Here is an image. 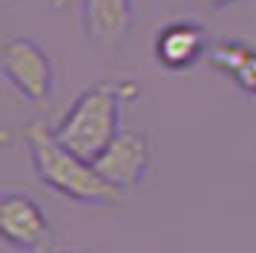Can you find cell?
Wrapping results in <instances>:
<instances>
[{
	"instance_id": "cell-1",
	"label": "cell",
	"mask_w": 256,
	"mask_h": 253,
	"mask_svg": "<svg viewBox=\"0 0 256 253\" xmlns=\"http://www.w3.org/2000/svg\"><path fill=\"white\" fill-rule=\"evenodd\" d=\"M24 141L40 184L58 196L78 204H116L121 198V190L104 182L92 161L66 150L44 121H29L24 126Z\"/></svg>"
},
{
	"instance_id": "cell-2",
	"label": "cell",
	"mask_w": 256,
	"mask_h": 253,
	"mask_svg": "<svg viewBox=\"0 0 256 253\" xmlns=\"http://www.w3.org/2000/svg\"><path fill=\"white\" fill-rule=\"evenodd\" d=\"M136 95H138V84L132 80L95 84L72 101V106L52 126V132L75 156L95 161L121 132V104Z\"/></svg>"
},
{
	"instance_id": "cell-3",
	"label": "cell",
	"mask_w": 256,
	"mask_h": 253,
	"mask_svg": "<svg viewBox=\"0 0 256 253\" xmlns=\"http://www.w3.org/2000/svg\"><path fill=\"white\" fill-rule=\"evenodd\" d=\"M0 69L24 101L35 106L49 104L55 92V69L35 38H9L0 46Z\"/></svg>"
},
{
	"instance_id": "cell-4",
	"label": "cell",
	"mask_w": 256,
	"mask_h": 253,
	"mask_svg": "<svg viewBox=\"0 0 256 253\" xmlns=\"http://www.w3.org/2000/svg\"><path fill=\"white\" fill-rule=\"evenodd\" d=\"M0 236L20 253H52L55 248V230L44 207L20 190L0 193Z\"/></svg>"
},
{
	"instance_id": "cell-5",
	"label": "cell",
	"mask_w": 256,
	"mask_h": 253,
	"mask_svg": "<svg viewBox=\"0 0 256 253\" xmlns=\"http://www.w3.org/2000/svg\"><path fill=\"white\" fill-rule=\"evenodd\" d=\"M152 150L150 138L141 130H121L116 136V141L92 161L95 170L104 176V182H110L112 187H118L121 193L138 187L147 172H150Z\"/></svg>"
},
{
	"instance_id": "cell-6",
	"label": "cell",
	"mask_w": 256,
	"mask_h": 253,
	"mask_svg": "<svg viewBox=\"0 0 256 253\" xmlns=\"http://www.w3.org/2000/svg\"><path fill=\"white\" fill-rule=\"evenodd\" d=\"M84 38L104 52H118L132 32V0H78Z\"/></svg>"
},
{
	"instance_id": "cell-7",
	"label": "cell",
	"mask_w": 256,
	"mask_h": 253,
	"mask_svg": "<svg viewBox=\"0 0 256 253\" xmlns=\"http://www.w3.org/2000/svg\"><path fill=\"white\" fill-rule=\"evenodd\" d=\"M208 52H210L208 29L193 20L164 23L156 32V40H152V55L158 60V66H164L167 72L193 69L202 58H208Z\"/></svg>"
},
{
	"instance_id": "cell-8",
	"label": "cell",
	"mask_w": 256,
	"mask_h": 253,
	"mask_svg": "<svg viewBox=\"0 0 256 253\" xmlns=\"http://www.w3.org/2000/svg\"><path fill=\"white\" fill-rule=\"evenodd\" d=\"M208 64L219 69L222 75H228L244 95H256V44H248L239 38L213 40Z\"/></svg>"
},
{
	"instance_id": "cell-9",
	"label": "cell",
	"mask_w": 256,
	"mask_h": 253,
	"mask_svg": "<svg viewBox=\"0 0 256 253\" xmlns=\"http://www.w3.org/2000/svg\"><path fill=\"white\" fill-rule=\"evenodd\" d=\"M196 6H204V9H222V6H230L236 0H193Z\"/></svg>"
}]
</instances>
